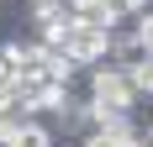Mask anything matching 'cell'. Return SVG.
Returning a JSON list of instances; mask_svg holds the SVG:
<instances>
[{
	"instance_id": "ba28073f",
	"label": "cell",
	"mask_w": 153,
	"mask_h": 147,
	"mask_svg": "<svg viewBox=\"0 0 153 147\" xmlns=\"http://www.w3.org/2000/svg\"><path fill=\"white\" fill-rule=\"evenodd\" d=\"M11 110H21V95H16V79H0V116H11Z\"/></svg>"
},
{
	"instance_id": "8fae6325",
	"label": "cell",
	"mask_w": 153,
	"mask_h": 147,
	"mask_svg": "<svg viewBox=\"0 0 153 147\" xmlns=\"http://www.w3.org/2000/svg\"><path fill=\"white\" fill-rule=\"evenodd\" d=\"M27 5H42V0H27Z\"/></svg>"
},
{
	"instance_id": "8992f818",
	"label": "cell",
	"mask_w": 153,
	"mask_h": 147,
	"mask_svg": "<svg viewBox=\"0 0 153 147\" xmlns=\"http://www.w3.org/2000/svg\"><path fill=\"white\" fill-rule=\"evenodd\" d=\"M27 110H11V116H0V147H16V137H21V126H27Z\"/></svg>"
},
{
	"instance_id": "9c48e42d",
	"label": "cell",
	"mask_w": 153,
	"mask_h": 147,
	"mask_svg": "<svg viewBox=\"0 0 153 147\" xmlns=\"http://www.w3.org/2000/svg\"><path fill=\"white\" fill-rule=\"evenodd\" d=\"M79 147H116V142H111L106 132H85V137H79Z\"/></svg>"
},
{
	"instance_id": "52a82bcc",
	"label": "cell",
	"mask_w": 153,
	"mask_h": 147,
	"mask_svg": "<svg viewBox=\"0 0 153 147\" xmlns=\"http://www.w3.org/2000/svg\"><path fill=\"white\" fill-rule=\"evenodd\" d=\"M132 37H137V42H143V53L153 58V5H148L143 16H132Z\"/></svg>"
},
{
	"instance_id": "5b68a950",
	"label": "cell",
	"mask_w": 153,
	"mask_h": 147,
	"mask_svg": "<svg viewBox=\"0 0 153 147\" xmlns=\"http://www.w3.org/2000/svg\"><path fill=\"white\" fill-rule=\"evenodd\" d=\"M127 74H132V89H137V100H148V105H153V58H137Z\"/></svg>"
},
{
	"instance_id": "3957f363",
	"label": "cell",
	"mask_w": 153,
	"mask_h": 147,
	"mask_svg": "<svg viewBox=\"0 0 153 147\" xmlns=\"http://www.w3.org/2000/svg\"><path fill=\"white\" fill-rule=\"evenodd\" d=\"M53 137H58V132H53L42 116H32L27 126H21V137H16V147H53Z\"/></svg>"
},
{
	"instance_id": "7a4b0ae2",
	"label": "cell",
	"mask_w": 153,
	"mask_h": 147,
	"mask_svg": "<svg viewBox=\"0 0 153 147\" xmlns=\"http://www.w3.org/2000/svg\"><path fill=\"white\" fill-rule=\"evenodd\" d=\"M111 32L116 26H79V21H69V32H63V53L74 58V68H90V63L111 58Z\"/></svg>"
},
{
	"instance_id": "30bf717a",
	"label": "cell",
	"mask_w": 153,
	"mask_h": 147,
	"mask_svg": "<svg viewBox=\"0 0 153 147\" xmlns=\"http://www.w3.org/2000/svg\"><path fill=\"white\" fill-rule=\"evenodd\" d=\"M116 147H148V142H143V132H137V137H127V142H116Z\"/></svg>"
},
{
	"instance_id": "277c9868",
	"label": "cell",
	"mask_w": 153,
	"mask_h": 147,
	"mask_svg": "<svg viewBox=\"0 0 153 147\" xmlns=\"http://www.w3.org/2000/svg\"><path fill=\"white\" fill-rule=\"evenodd\" d=\"M21 58H27V37H11V42H0V79H16Z\"/></svg>"
},
{
	"instance_id": "6da1fadb",
	"label": "cell",
	"mask_w": 153,
	"mask_h": 147,
	"mask_svg": "<svg viewBox=\"0 0 153 147\" xmlns=\"http://www.w3.org/2000/svg\"><path fill=\"white\" fill-rule=\"evenodd\" d=\"M79 79H85V100H95V105H111V110H137L143 105L137 89H132V74L122 63H111V58L79 68Z\"/></svg>"
}]
</instances>
